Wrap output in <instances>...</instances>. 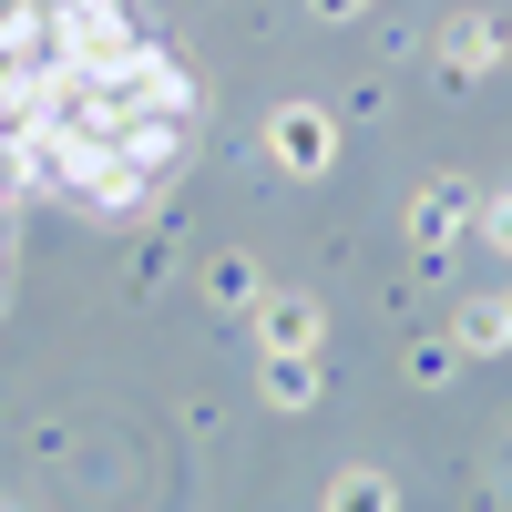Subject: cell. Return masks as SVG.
<instances>
[{
    "label": "cell",
    "instance_id": "obj_1",
    "mask_svg": "<svg viewBox=\"0 0 512 512\" xmlns=\"http://www.w3.org/2000/svg\"><path fill=\"white\" fill-rule=\"evenodd\" d=\"M195 82L134 0H0V256L31 205H134L185 164Z\"/></svg>",
    "mask_w": 512,
    "mask_h": 512
}]
</instances>
